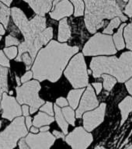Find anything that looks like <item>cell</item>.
Returning a JSON list of instances; mask_svg holds the SVG:
<instances>
[{
  "mask_svg": "<svg viewBox=\"0 0 132 149\" xmlns=\"http://www.w3.org/2000/svg\"><path fill=\"white\" fill-rule=\"evenodd\" d=\"M93 140V135L82 127L75 128L65 137V141L72 147V149H86Z\"/></svg>",
  "mask_w": 132,
  "mask_h": 149,
  "instance_id": "obj_8",
  "label": "cell"
},
{
  "mask_svg": "<svg viewBox=\"0 0 132 149\" xmlns=\"http://www.w3.org/2000/svg\"><path fill=\"white\" fill-rule=\"evenodd\" d=\"M56 137L48 131L39 134H29L26 141L30 149H50L55 141Z\"/></svg>",
  "mask_w": 132,
  "mask_h": 149,
  "instance_id": "obj_9",
  "label": "cell"
},
{
  "mask_svg": "<svg viewBox=\"0 0 132 149\" xmlns=\"http://www.w3.org/2000/svg\"><path fill=\"white\" fill-rule=\"evenodd\" d=\"M124 37L125 38L126 47L132 51V23L126 26L124 30Z\"/></svg>",
  "mask_w": 132,
  "mask_h": 149,
  "instance_id": "obj_24",
  "label": "cell"
},
{
  "mask_svg": "<svg viewBox=\"0 0 132 149\" xmlns=\"http://www.w3.org/2000/svg\"><path fill=\"white\" fill-rule=\"evenodd\" d=\"M121 23V19L119 17H116V18L113 19L110 22L109 25L107 26V27L105 28L104 30L103 31L104 34H112L114 32V30L115 28H117Z\"/></svg>",
  "mask_w": 132,
  "mask_h": 149,
  "instance_id": "obj_26",
  "label": "cell"
},
{
  "mask_svg": "<svg viewBox=\"0 0 132 149\" xmlns=\"http://www.w3.org/2000/svg\"><path fill=\"white\" fill-rule=\"evenodd\" d=\"M32 77H34L33 72H31V71H27L20 79L21 82H22V83H26V82H27V81H30V79H32Z\"/></svg>",
  "mask_w": 132,
  "mask_h": 149,
  "instance_id": "obj_33",
  "label": "cell"
},
{
  "mask_svg": "<svg viewBox=\"0 0 132 149\" xmlns=\"http://www.w3.org/2000/svg\"><path fill=\"white\" fill-rule=\"evenodd\" d=\"M84 92V88H75L71 90L68 94V100L72 109H76L79 105V100L82 94Z\"/></svg>",
  "mask_w": 132,
  "mask_h": 149,
  "instance_id": "obj_19",
  "label": "cell"
},
{
  "mask_svg": "<svg viewBox=\"0 0 132 149\" xmlns=\"http://www.w3.org/2000/svg\"><path fill=\"white\" fill-rule=\"evenodd\" d=\"M56 104L58 105L59 107H67L68 102L67 100L64 97H60L56 100Z\"/></svg>",
  "mask_w": 132,
  "mask_h": 149,
  "instance_id": "obj_35",
  "label": "cell"
},
{
  "mask_svg": "<svg viewBox=\"0 0 132 149\" xmlns=\"http://www.w3.org/2000/svg\"><path fill=\"white\" fill-rule=\"evenodd\" d=\"M95 149H107V148L103 146H97V147H96Z\"/></svg>",
  "mask_w": 132,
  "mask_h": 149,
  "instance_id": "obj_48",
  "label": "cell"
},
{
  "mask_svg": "<svg viewBox=\"0 0 132 149\" xmlns=\"http://www.w3.org/2000/svg\"><path fill=\"white\" fill-rule=\"evenodd\" d=\"M126 87H127L128 93L132 95V78L126 81Z\"/></svg>",
  "mask_w": 132,
  "mask_h": 149,
  "instance_id": "obj_40",
  "label": "cell"
},
{
  "mask_svg": "<svg viewBox=\"0 0 132 149\" xmlns=\"http://www.w3.org/2000/svg\"><path fill=\"white\" fill-rule=\"evenodd\" d=\"M54 114H55L56 121H57L58 126L60 127V128L62 130V132L65 134H67L68 128V123L65 120L61 109H60V107H58V106H57V104L54 105Z\"/></svg>",
  "mask_w": 132,
  "mask_h": 149,
  "instance_id": "obj_18",
  "label": "cell"
},
{
  "mask_svg": "<svg viewBox=\"0 0 132 149\" xmlns=\"http://www.w3.org/2000/svg\"><path fill=\"white\" fill-rule=\"evenodd\" d=\"M13 0H0V2H2V3H4L6 6H9L11 5L12 2H13Z\"/></svg>",
  "mask_w": 132,
  "mask_h": 149,
  "instance_id": "obj_43",
  "label": "cell"
},
{
  "mask_svg": "<svg viewBox=\"0 0 132 149\" xmlns=\"http://www.w3.org/2000/svg\"><path fill=\"white\" fill-rule=\"evenodd\" d=\"M2 40V37L0 36V40Z\"/></svg>",
  "mask_w": 132,
  "mask_h": 149,
  "instance_id": "obj_52",
  "label": "cell"
},
{
  "mask_svg": "<svg viewBox=\"0 0 132 149\" xmlns=\"http://www.w3.org/2000/svg\"><path fill=\"white\" fill-rule=\"evenodd\" d=\"M73 13V6L68 0H61L54 5L52 10L50 13L51 18L59 20L66 16H70Z\"/></svg>",
  "mask_w": 132,
  "mask_h": 149,
  "instance_id": "obj_13",
  "label": "cell"
},
{
  "mask_svg": "<svg viewBox=\"0 0 132 149\" xmlns=\"http://www.w3.org/2000/svg\"><path fill=\"white\" fill-rule=\"evenodd\" d=\"M93 86L96 89V94H100L103 88L102 84L100 83V82H95V83H93Z\"/></svg>",
  "mask_w": 132,
  "mask_h": 149,
  "instance_id": "obj_37",
  "label": "cell"
},
{
  "mask_svg": "<svg viewBox=\"0 0 132 149\" xmlns=\"http://www.w3.org/2000/svg\"><path fill=\"white\" fill-rule=\"evenodd\" d=\"M49 129H50L49 126H44V127H40V131H41V132H47Z\"/></svg>",
  "mask_w": 132,
  "mask_h": 149,
  "instance_id": "obj_44",
  "label": "cell"
},
{
  "mask_svg": "<svg viewBox=\"0 0 132 149\" xmlns=\"http://www.w3.org/2000/svg\"><path fill=\"white\" fill-rule=\"evenodd\" d=\"M41 85L37 80L29 81L16 88V100L21 105L30 106V113H34L44 104V100L39 96Z\"/></svg>",
  "mask_w": 132,
  "mask_h": 149,
  "instance_id": "obj_4",
  "label": "cell"
},
{
  "mask_svg": "<svg viewBox=\"0 0 132 149\" xmlns=\"http://www.w3.org/2000/svg\"><path fill=\"white\" fill-rule=\"evenodd\" d=\"M53 135L56 138H62V139H65V134L63 132H60L58 130H54Z\"/></svg>",
  "mask_w": 132,
  "mask_h": 149,
  "instance_id": "obj_39",
  "label": "cell"
},
{
  "mask_svg": "<svg viewBox=\"0 0 132 149\" xmlns=\"http://www.w3.org/2000/svg\"><path fill=\"white\" fill-rule=\"evenodd\" d=\"M122 1H123L124 2H127L128 1V0H122Z\"/></svg>",
  "mask_w": 132,
  "mask_h": 149,
  "instance_id": "obj_50",
  "label": "cell"
},
{
  "mask_svg": "<svg viewBox=\"0 0 132 149\" xmlns=\"http://www.w3.org/2000/svg\"><path fill=\"white\" fill-rule=\"evenodd\" d=\"M84 2L86 4L85 24L91 33L102 27L106 19L119 17L123 22L128 19L123 14L125 5L122 0H84Z\"/></svg>",
  "mask_w": 132,
  "mask_h": 149,
  "instance_id": "obj_2",
  "label": "cell"
},
{
  "mask_svg": "<svg viewBox=\"0 0 132 149\" xmlns=\"http://www.w3.org/2000/svg\"><path fill=\"white\" fill-rule=\"evenodd\" d=\"M64 74L75 88H82L88 86V72L82 54H77L72 58Z\"/></svg>",
  "mask_w": 132,
  "mask_h": 149,
  "instance_id": "obj_6",
  "label": "cell"
},
{
  "mask_svg": "<svg viewBox=\"0 0 132 149\" xmlns=\"http://www.w3.org/2000/svg\"><path fill=\"white\" fill-rule=\"evenodd\" d=\"M126 149H132V144H131V146L128 147V148H126Z\"/></svg>",
  "mask_w": 132,
  "mask_h": 149,
  "instance_id": "obj_49",
  "label": "cell"
},
{
  "mask_svg": "<svg viewBox=\"0 0 132 149\" xmlns=\"http://www.w3.org/2000/svg\"><path fill=\"white\" fill-rule=\"evenodd\" d=\"M54 120V118L52 116H50L44 112H39L34 116V119L33 121V125L36 127L39 128L44 127V126H48Z\"/></svg>",
  "mask_w": 132,
  "mask_h": 149,
  "instance_id": "obj_17",
  "label": "cell"
},
{
  "mask_svg": "<svg viewBox=\"0 0 132 149\" xmlns=\"http://www.w3.org/2000/svg\"><path fill=\"white\" fill-rule=\"evenodd\" d=\"M118 107L121 110V125L123 124L127 118L129 116L131 112L132 111V97L127 96V97L121 101L118 105Z\"/></svg>",
  "mask_w": 132,
  "mask_h": 149,
  "instance_id": "obj_15",
  "label": "cell"
},
{
  "mask_svg": "<svg viewBox=\"0 0 132 149\" xmlns=\"http://www.w3.org/2000/svg\"><path fill=\"white\" fill-rule=\"evenodd\" d=\"M22 112H23V116H26V117L29 116V113H30L29 106H27V105H23L22 106Z\"/></svg>",
  "mask_w": 132,
  "mask_h": 149,
  "instance_id": "obj_38",
  "label": "cell"
},
{
  "mask_svg": "<svg viewBox=\"0 0 132 149\" xmlns=\"http://www.w3.org/2000/svg\"><path fill=\"white\" fill-rule=\"evenodd\" d=\"M75 6V16H81L84 13V2L82 0H70Z\"/></svg>",
  "mask_w": 132,
  "mask_h": 149,
  "instance_id": "obj_27",
  "label": "cell"
},
{
  "mask_svg": "<svg viewBox=\"0 0 132 149\" xmlns=\"http://www.w3.org/2000/svg\"><path fill=\"white\" fill-rule=\"evenodd\" d=\"M41 111L46 113L47 114H48L50 116H53L54 111H53V104L51 102H45L41 107Z\"/></svg>",
  "mask_w": 132,
  "mask_h": 149,
  "instance_id": "obj_30",
  "label": "cell"
},
{
  "mask_svg": "<svg viewBox=\"0 0 132 149\" xmlns=\"http://www.w3.org/2000/svg\"><path fill=\"white\" fill-rule=\"evenodd\" d=\"M0 88L3 93L8 92V68L0 65Z\"/></svg>",
  "mask_w": 132,
  "mask_h": 149,
  "instance_id": "obj_22",
  "label": "cell"
},
{
  "mask_svg": "<svg viewBox=\"0 0 132 149\" xmlns=\"http://www.w3.org/2000/svg\"><path fill=\"white\" fill-rule=\"evenodd\" d=\"M1 108L2 109V116L8 120H13L16 117L20 116L23 113L22 107H20L18 101L6 93L2 94Z\"/></svg>",
  "mask_w": 132,
  "mask_h": 149,
  "instance_id": "obj_10",
  "label": "cell"
},
{
  "mask_svg": "<svg viewBox=\"0 0 132 149\" xmlns=\"http://www.w3.org/2000/svg\"><path fill=\"white\" fill-rule=\"evenodd\" d=\"M18 144L20 149H30L29 145H28L27 142L26 141V137L21 138V139L19 141Z\"/></svg>",
  "mask_w": 132,
  "mask_h": 149,
  "instance_id": "obj_36",
  "label": "cell"
},
{
  "mask_svg": "<svg viewBox=\"0 0 132 149\" xmlns=\"http://www.w3.org/2000/svg\"><path fill=\"white\" fill-rule=\"evenodd\" d=\"M71 37V29L68 24L67 19H62L58 26V39L60 42H66Z\"/></svg>",
  "mask_w": 132,
  "mask_h": 149,
  "instance_id": "obj_16",
  "label": "cell"
},
{
  "mask_svg": "<svg viewBox=\"0 0 132 149\" xmlns=\"http://www.w3.org/2000/svg\"><path fill=\"white\" fill-rule=\"evenodd\" d=\"M106 104L101 103L96 109L85 113L82 116L84 128L90 132L102 123L104 120Z\"/></svg>",
  "mask_w": 132,
  "mask_h": 149,
  "instance_id": "obj_11",
  "label": "cell"
},
{
  "mask_svg": "<svg viewBox=\"0 0 132 149\" xmlns=\"http://www.w3.org/2000/svg\"><path fill=\"white\" fill-rule=\"evenodd\" d=\"M124 13L129 17H132V0H128V3L127 6H125Z\"/></svg>",
  "mask_w": 132,
  "mask_h": 149,
  "instance_id": "obj_34",
  "label": "cell"
},
{
  "mask_svg": "<svg viewBox=\"0 0 132 149\" xmlns=\"http://www.w3.org/2000/svg\"><path fill=\"white\" fill-rule=\"evenodd\" d=\"M25 123H26V126H27V129H30L31 128V125L33 124V122H32V120H31V117L30 116H27L25 119Z\"/></svg>",
  "mask_w": 132,
  "mask_h": 149,
  "instance_id": "obj_41",
  "label": "cell"
},
{
  "mask_svg": "<svg viewBox=\"0 0 132 149\" xmlns=\"http://www.w3.org/2000/svg\"><path fill=\"white\" fill-rule=\"evenodd\" d=\"M90 68L96 79L103 74H110L120 82L128 81L132 76V52H124L119 58L116 56L95 57L91 61Z\"/></svg>",
  "mask_w": 132,
  "mask_h": 149,
  "instance_id": "obj_3",
  "label": "cell"
},
{
  "mask_svg": "<svg viewBox=\"0 0 132 149\" xmlns=\"http://www.w3.org/2000/svg\"><path fill=\"white\" fill-rule=\"evenodd\" d=\"M101 77L103 79V87L106 90L110 91L117 82V79L107 74H103Z\"/></svg>",
  "mask_w": 132,
  "mask_h": 149,
  "instance_id": "obj_25",
  "label": "cell"
},
{
  "mask_svg": "<svg viewBox=\"0 0 132 149\" xmlns=\"http://www.w3.org/2000/svg\"><path fill=\"white\" fill-rule=\"evenodd\" d=\"M20 42L17 38L13 37L11 35H9L7 36L6 38V47H12V46H17V45H20Z\"/></svg>",
  "mask_w": 132,
  "mask_h": 149,
  "instance_id": "obj_31",
  "label": "cell"
},
{
  "mask_svg": "<svg viewBox=\"0 0 132 149\" xmlns=\"http://www.w3.org/2000/svg\"><path fill=\"white\" fill-rule=\"evenodd\" d=\"M30 130L32 134H38V132L40 131L39 129L37 127H34H34H31V128H30Z\"/></svg>",
  "mask_w": 132,
  "mask_h": 149,
  "instance_id": "obj_42",
  "label": "cell"
},
{
  "mask_svg": "<svg viewBox=\"0 0 132 149\" xmlns=\"http://www.w3.org/2000/svg\"><path fill=\"white\" fill-rule=\"evenodd\" d=\"M77 46H69L55 40L40 50L34 61L32 72L35 80L55 82L60 79L68 61L79 51Z\"/></svg>",
  "mask_w": 132,
  "mask_h": 149,
  "instance_id": "obj_1",
  "label": "cell"
},
{
  "mask_svg": "<svg viewBox=\"0 0 132 149\" xmlns=\"http://www.w3.org/2000/svg\"><path fill=\"white\" fill-rule=\"evenodd\" d=\"M98 106H99V101L94 93L93 88L90 85H88V87L82 97L79 108L76 110V117L80 118L85 112L97 108Z\"/></svg>",
  "mask_w": 132,
  "mask_h": 149,
  "instance_id": "obj_12",
  "label": "cell"
},
{
  "mask_svg": "<svg viewBox=\"0 0 132 149\" xmlns=\"http://www.w3.org/2000/svg\"><path fill=\"white\" fill-rule=\"evenodd\" d=\"M1 126H2V121L0 120V128H1Z\"/></svg>",
  "mask_w": 132,
  "mask_h": 149,
  "instance_id": "obj_51",
  "label": "cell"
},
{
  "mask_svg": "<svg viewBox=\"0 0 132 149\" xmlns=\"http://www.w3.org/2000/svg\"><path fill=\"white\" fill-rule=\"evenodd\" d=\"M4 53L7 58L9 59H14L18 56V48L16 46L8 47H5L4 48Z\"/></svg>",
  "mask_w": 132,
  "mask_h": 149,
  "instance_id": "obj_28",
  "label": "cell"
},
{
  "mask_svg": "<svg viewBox=\"0 0 132 149\" xmlns=\"http://www.w3.org/2000/svg\"><path fill=\"white\" fill-rule=\"evenodd\" d=\"M0 65L6 68H9L10 66L9 58L6 56L4 51L2 50H0Z\"/></svg>",
  "mask_w": 132,
  "mask_h": 149,
  "instance_id": "obj_32",
  "label": "cell"
},
{
  "mask_svg": "<svg viewBox=\"0 0 132 149\" xmlns=\"http://www.w3.org/2000/svg\"><path fill=\"white\" fill-rule=\"evenodd\" d=\"M82 52L86 56L110 55L117 53V48L111 36L97 33L89 40Z\"/></svg>",
  "mask_w": 132,
  "mask_h": 149,
  "instance_id": "obj_7",
  "label": "cell"
},
{
  "mask_svg": "<svg viewBox=\"0 0 132 149\" xmlns=\"http://www.w3.org/2000/svg\"><path fill=\"white\" fill-rule=\"evenodd\" d=\"M63 113V115L65 116V120L68 123L71 124L72 126H75V112L72 108L69 107H63L61 109Z\"/></svg>",
  "mask_w": 132,
  "mask_h": 149,
  "instance_id": "obj_23",
  "label": "cell"
},
{
  "mask_svg": "<svg viewBox=\"0 0 132 149\" xmlns=\"http://www.w3.org/2000/svg\"><path fill=\"white\" fill-rule=\"evenodd\" d=\"M5 33V29L2 26V25L0 24V35H3Z\"/></svg>",
  "mask_w": 132,
  "mask_h": 149,
  "instance_id": "obj_45",
  "label": "cell"
},
{
  "mask_svg": "<svg viewBox=\"0 0 132 149\" xmlns=\"http://www.w3.org/2000/svg\"><path fill=\"white\" fill-rule=\"evenodd\" d=\"M10 9L6 6L4 3L0 2V23L4 26L6 29L8 27L9 22V16H10Z\"/></svg>",
  "mask_w": 132,
  "mask_h": 149,
  "instance_id": "obj_21",
  "label": "cell"
},
{
  "mask_svg": "<svg viewBox=\"0 0 132 149\" xmlns=\"http://www.w3.org/2000/svg\"><path fill=\"white\" fill-rule=\"evenodd\" d=\"M16 82H17V85H18V86H20L21 79H19L18 76H16Z\"/></svg>",
  "mask_w": 132,
  "mask_h": 149,
  "instance_id": "obj_47",
  "label": "cell"
},
{
  "mask_svg": "<svg viewBox=\"0 0 132 149\" xmlns=\"http://www.w3.org/2000/svg\"><path fill=\"white\" fill-rule=\"evenodd\" d=\"M125 25L126 24H124V23L122 24L120 26V28H119V30H117V32L113 36V39H114V43L115 44V47H116L117 50H119V51H121V50L125 47V43H124L123 37V30Z\"/></svg>",
  "mask_w": 132,
  "mask_h": 149,
  "instance_id": "obj_20",
  "label": "cell"
},
{
  "mask_svg": "<svg viewBox=\"0 0 132 149\" xmlns=\"http://www.w3.org/2000/svg\"><path fill=\"white\" fill-rule=\"evenodd\" d=\"M38 16H44L52 8L54 0H23Z\"/></svg>",
  "mask_w": 132,
  "mask_h": 149,
  "instance_id": "obj_14",
  "label": "cell"
},
{
  "mask_svg": "<svg viewBox=\"0 0 132 149\" xmlns=\"http://www.w3.org/2000/svg\"><path fill=\"white\" fill-rule=\"evenodd\" d=\"M21 61H23L26 65V69L29 70L32 65V63L34 62L32 58L30 57V54L28 52H26L21 56Z\"/></svg>",
  "mask_w": 132,
  "mask_h": 149,
  "instance_id": "obj_29",
  "label": "cell"
},
{
  "mask_svg": "<svg viewBox=\"0 0 132 149\" xmlns=\"http://www.w3.org/2000/svg\"><path fill=\"white\" fill-rule=\"evenodd\" d=\"M28 129L23 116L16 117L0 133V149H14L19 141L28 134Z\"/></svg>",
  "mask_w": 132,
  "mask_h": 149,
  "instance_id": "obj_5",
  "label": "cell"
},
{
  "mask_svg": "<svg viewBox=\"0 0 132 149\" xmlns=\"http://www.w3.org/2000/svg\"><path fill=\"white\" fill-rule=\"evenodd\" d=\"M3 91L2 90V89H1V88H0V109H2V108H1V102H2V94H3Z\"/></svg>",
  "mask_w": 132,
  "mask_h": 149,
  "instance_id": "obj_46",
  "label": "cell"
}]
</instances>
